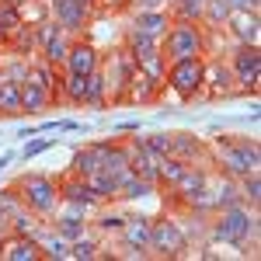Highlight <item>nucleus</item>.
<instances>
[{
	"label": "nucleus",
	"mask_w": 261,
	"mask_h": 261,
	"mask_svg": "<svg viewBox=\"0 0 261 261\" xmlns=\"http://www.w3.org/2000/svg\"><path fill=\"white\" fill-rule=\"evenodd\" d=\"M167 49H171V56L178 63L195 60V53H199V32L195 28H174L171 39H167Z\"/></svg>",
	"instance_id": "f257e3e1"
},
{
	"label": "nucleus",
	"mask_w": 261,
	"mask_h": 261,
	"mask_svg": "<svg viewBox=\"0 0 261 261\" xmlns=\"http://www.w3.org/2000/svg\"><path fill=\"white\" fill-rule=\"evenodd\" d=\"M171 84H174V91H181V94H192V91L202 84L199 60H181L178 66L171 70Z\"/></svg>",
	"instance_id": "f03ea898"
},
{
	"label": "nucleus",
	"mask_w": 261,
	"mask_h": 261,
	"mask_svg": "<svg viewBox=\"0 0 261 261\" xmlns=\"http://www.w3.org/2000/svg\"><path fill=\"white\" fill-rule=\"evenodd\" d=\"M251 230V223H247V213L244 209H230L226 216H223V223H220V241H230V244H237V241H244V233Z\"/></svg>",
	"instance_id": "7ed1b4c3"
},
{
	"label": "nucleus",
	"mask_w": 261,
	"mask_h": 261,
	"mask_svg": "<svg viewBox=\"0 0 261 261\" xmlns=\"http://www.w3.org/2000/svg\"><path fill=\"white\" fill-rule=\"evenodd\" d=\"M150 241L157 244L161 251H167V254H178L181 247H185V237L178 233V226H174V223H161L157 230H150Z\"/></svg>",
	"instance_id": "20e7f679"
},
{
	"label": "nucleus",
	"mask_w": 261,
	"mask_h": 261,
	"mask_svg": "<svg viewBox=\"0 0 261 261\" xmlns=\"http://www.w3.org/2000/svg\"><path fill=\"white\" fill-rule=\"evenodd\" d=\"M24 192H28V202H32L35 209H53V202H56L53 199L56 192H53V185H49L45 178H32L28 185H24Z\"/></svg>",
	"instance_id": "39448f33"
},
{
	"label": "nucleus",
	"mask_w": 261,
	"mask_h": 261,
	"mask_svg": "<svg viewBox=\"0 0 261 261\" xmlns=\"http://www.w3.org/2000/svg\"><path fill=\"white\" fill-rule=\"evenodd\" d=\"M70 70L77 73V77H87V73H94V49L91 45H77V49H70Z\"/></svg>",
	"instance_id": "423d86ee"
},
{
	"label": "nucleus",
	"mask_w": 261,
	"mask_h": 261,
	"mask_svg": "<svg viewBox=\"0 0 261 261\" xmlns=\"http://www.w3.org/2000/svg\"><path fill=\"white\" fill-rule=\"evenodd\" d=\"M112 146H91L87 153H81L77 157V171L81 174H98L101 167H105V153H108Z\"/></svg>",
	"instance_id": "0eeeda50"
},
{
	"label": "nucleus",
	"mask_w": 261,
	"mask_h": 261,
	"mask_svg": "<svg viewBox=\"0 0 261 261\" xmlns=\"http://www.w3.org/2000/svg\"><path fill=\"white\" fill-rule=\"evenodd\" d=\"M84 11H87V0H60V21L66 28H77L84 21Z\"/></svg>",
	"instance_id": "6e6552de"
},
{
	"label": "nucleus",
	"mask_w": 261,
	"mask_h": 261,
	"mask_svg": "<svg viewBox=\"0 0 261 261\" xmlns=\"http://www.w3.org/2000/svg\"><path fill=\"white\" fill-rule=\"evenodd\" d=\"M258 53L254 49H247V53H241V60H237V70H241V81L244 84H254L258 81Z\"/></svg>",
	"instance_id": "1a4fd4ad"
},
{
	"label": "nucleus",
	"mask_w": 261,
	"mask_h": 261,
	"mask_svg": "<svg viewBox=\"0 0 261 261\" xmlns=\"http://www.w3.org/2000/svg\"><path fill=\"white\" fill-rule=\"evenodd\" d=\"M35 254H39V251H35V244H32V241H28V244L14 241V244L4 247V258H7V261H32Z\"/></svg>",
	"instance_id": "9d476101"
},
{
	"label": "nucleus",
	"mask_w": 261,
	"mask_h": 261,
	"mask_svg": "<svg viewBox=\"0 0 261 261\" xmlns=\"http://www.w3.org/2000/svg\"><path fill=\"white\" fill-rule=\"evenodd\" d=\"M0 108H4V112H18V108H21V91H18V84L0 81Z\"/></svg>",
	"instance_id": "9b49d317"
},
{
	"label": "nucleus",
	"mask_w": 261,
	"mask_h": 261,
	"mask_svg": "<svg viewBox=\"0 0 261 261\" xmlns=\"http://www.w3.org/2000/svg\"><path fill=\"white\" fill-rule=\"evenodd\" d=\"M125 237H129V244H146L150 241V226H146V220H133L129 226H125Z\"/></svg>",
	"instance_id": "f8f14e48"
},
{
	"label": "nucleus",
	"mask_w": 261,
	"mask_h": 261,
	"mask_svg": "<svg viewBox=\"0 0 261 261\" xmlns=\"http://www.w3.org/2000/svg\"><path fill=\"white\" fill-rule=\"evenodd\" d=\"M178 185L185 188V195H199L202 192V174H192V171H181V178H178Z\"/></svg>",
	"instance_id": "ddd939ff"
},
{
	"label": "nucleus",
	"mask_w": 261,
	"mask_h": 261,
	"mask_svg": "<svg viewBox=\"0 0 261 261\" xmlns=\"http://www.w3.org/2000/svg\"><path fill=\"white\" fill-rule=\"evenodd\" d=\"M63 195H66V199H73V202H87V199H94V192H91L87 185H77V181L63 185Z\"/></svg>",
	"instance_id": "4468645a"
},
{
	"label": "nucleus",
	"mask_w": 261,
	"mask_h": 261,
	"mask_svg": "<svg viewBox=\"0 0 261 261\" xmlns=\"http://www.w3.org/2000/svg\"><path fill=\"white\" fill-rule=\"evenodd\" d=\"M21 105H28V108H39L42 105V87L39 84H24V87H21Z\"/></svg>",
	"instance_id": "2eb2a0df"
},
{
	"label": "nucleus",
	"mask_w": 261,
	"mask_h": 261,
	"mask_svg": "<svg viewBox=\"0 0 261 261\" xmlns=\"http://www.w3.org/2000/svg\"><path fill=\"white\" fill-rule=\"evenodd\" d=\"M164 24H167V18H161V14H150V18H140V35H157Z\"/></svg>",
	"instance_id": "dca6fc26"
},
{
	"label": "nucleus",
	"mask_w": 261,
	"mask_h": 261,
	"mask_svg": "<svg viewBox=\"0 0 261 261\" xmlns=\"http://www.w3.org/2000/svg\"><path fill=\"white\" fill-rule=\"evenodd\" d=\"M237 32H241V39L254 42V35H258V21L247 18V14H237Z\"/></svg>",
	"instance_id": "f3484780"
},
{
	"label": "nucleus",
	"mask_w": 261,
	"mask_h": 261,
	"mask_svg": "<svg viewBox=\"0 0 261 261\" xmlns=\"http://www.w3.org/2000/svg\"><path fill=\"white\" fill-rule=\"evenodd\" d=\"M125 192H129V199H140V195H150V181H146V178H143V181L129 178V181H125Z\"/></svg>",
	"instance_id": "a211bd4d"
},
{
	"label": "nucleus",
	"mask_w": 261,
	"mask_h": 261,
	"mask_svg": "<svg viewBox=\"0 0 261 261\" xmlns=\"http://www.w3.org/2000/svg\"><path fill=\"white\" fill-rule=\"evenodd\" d=\"M70 98H87V77H77V73L70 77Z\"/></svg>",
	"instance_id": "6ab92c4d"
},
{
	"label": "nucleus",
	"mask_w": 261,
	"mask_h": 261,
	"mask_svg": "<svg viewBox=\"0 0 261 261\" xmlns=\"http://www.w3.org/2000/svg\"><path fill=\"white\" fill-rule=\"evenodd\" d=\"M181 171H185V167H181L178 161H164V164H161V174H164L167 181H178V178H181Z\"/></svg>",
	"instance_id": "aec40b11"
},
{
	"label": "nucleus",
	"mask_w": 261,
	"mask_h": 261,
	"mask_svg": "<svg viewBox=\"0 0 261 261\" xmlns=\"http://www.w3.org/2000/svg\"><path fill=\"white\" fill-rule=\"evenodd\" d=\"M49 146H53V140H35V143H28V146H24V161H28V157H35V153H42V150H49Z\"/></svg>",
	"instance_id": "412c9836"
},
{
	"label": "nucleus",
	"mask_w": 261,
	"mask_h": 261,
	"mask_svg": "<svg viewBox=\"0 0 261 261\" xmlns=\"http://www.w3.org/2000/svg\"><path fill=\"white\" fill-rule=\"evenodd\" d=\"M73 258H94V244H87V241H81V244H73V251H70Z\"/></svg>",
	"instance_id": "4be33fe9"
},
{
	"label": "nucleus",
	"mask_w": 261,
	"mask_h": 261,
	"mask_svg": "<svg viewBox=\"0 0 261 261\" xmlns=\"http://www.w3.org/2000/svg\"><path fill=\"white\" fill-rule=\"evenodd\" d=\"M49 60H53V63H56V60H66V49H63V42H56V39L49 42Z\"/></svg>",
	"instance_id": "5701e85b"
},
{
	"label": "nucleus",
	"mask_w": 261,
	"mask_h": 261,
	"mask_svg": "<svg viewBox=\"0 0 261 261\" xmlns=\"http://www.w3.org/2000/svg\"><path fill=\"white\" fill-rule=\"evenodd\" d=\"M150 150L164 153V150H171V140H167V136H153V140H150Z\"/></svg>",
	"instance_id": "b1692460"
},
{
	"label": "nucleus",
	"mask_w": 261,
	"mask_h": 261,
	"mask_svg": "<svg viewBox=\"0 0 261 261\" xmlns=\"http://www.w3.org/2000/svg\"><path fill=\"white\" fill-rule=\"evenodd\" d=\"M63 233H66V237H77V233H81V223L73 220V216H70V220H63Z\"/></svg>",
	"instance_id": "393cba45"
},
{
	"label": "nucleus",
	"mask_w": 261,
	"mask_h": 261,
	"mask_svg": "<svg viewBox=\"0 0 261 261\" xmlns=\"http://www.w3.org/2000/svg\"><path fill=\"white\" fill-rule=\"evenodd\" d=\"M49 254H53V258H66L70 251L63 247V241H53V244H49Z\"/></svg>",
	"instance_id": "a878e982"
},
{
	"label": "nucleus",
	"mask_w": 261,
	"mask_h": 261,
	"mask_svg": "<svg viewBox=\"0 0 261 261\" xmlns=\"http://www.w3.org/2000/svg\"><path fill=\"white\" fill-rule=\"evenodd\" d=\"M185 14H199L202 11V0H185V7H181Z\"/></svg>",
	"instance_id": "bb28decb"
},
{
	"label": "nucleus",
	"mask_w": 261,
	"mask_h": 261,
	"mask_svg": "<svg viewBox=\"0 0 261 261\" xmlns=\"http://www.w3.org/2000/svg\"><path fill=\"white\" fill-rule=\"evenodd\" d=\"M213 18H226V4L223 0H213Z\"/></svg>",
	"instance_id": "cd10ccee"
},
{
	"label": "nucleus",
	"mask_w": 261,
	"mask_h": 261,
	"mask_svg": "<svg viewBox=\"0 0 261 261\" xmlns=\"http://www.w3.org/2000/svg\"><path fill=\"white\" fill-rule=\"evenodd\" d=\"M32 226H35V223H32V220H24V216H21V220H18V233H21V237H24V233H32Z\"/></svg>",
	"instance_id": "c85d7f7f"
},
{
	"label": "nucleus",
	"mask_w": 261,
	"mask_h": 261,
	"mask_svg": "<svg viewBox=\"0 0 261 261\" xmlns=\"http://www.w3.org/2000/svg\"><path fill=\"white\" fill-rule=\"evenodd\" d=\"M258 192H261V185H258V178H254L251 185H247V195H251V199H258Z\"/></svg>",
	"instance_id": "c756f323"
},
{
	"label": "nucleus",
	"mask_w": 261,
	"mask_h": 261,
	"mask_svg": "<svg viewBox=\"0 0 261 261\" xmlns=\"http://www.w3.org/2000/svg\"><path fill=\"white\" fill-rule=\"evenodd\" d=\"M230 4H233V7H254L258 0H230Z\"/></svg>",
	"instance_id": "7c9ffc66"
},
{
	"label": "nucleus",
	"mask_w": 261,
	"mask_h": 261,
	"mask_svg": "<svg viewBox=\"0 0 261 261\" xmlns=\"http://www.w3.org/2000/svg\"><path fill=\"white\" fill-rule=\"evenodd\" d=\"M7 164H11V157H7V153H4V157H0V171H4V167H7Z\"/></svg>",
	"instance_id": "2f4dec72"
},
{
	"label": "nucleus",
	"mask_w": 261,
	"mask_h": 261,
	"mask_svg": "<svg viewBox=\"0 0 261 261\" xmlns=\"http://www.w3.org/2000/svg\"><path fill=\"white\" fill-rule=\"evenodd\" d=\"M146 4H157V0H146Z\"/></svg>",
	"instance_id": "473e14b6"
}]
</instances>
